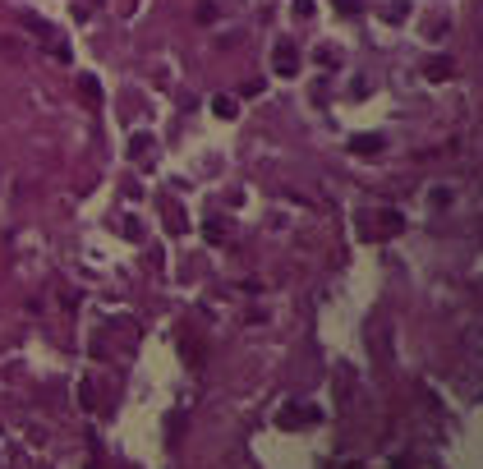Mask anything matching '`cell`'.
Wrapping results in <instances>:
<instances>
[{
	"label": "cell",
	"mask_w": 483,
	"mask_h": 469,
	"mask_svg": "<svg viewBox=\"0 0 483 469\" xmlns=\"http://www.w3.org/2000/svg\"><path fill=\"white\" fill-rule=\"evenodd\" d=\"M217 115H226V120H235V102H221V97H217Z\"/></svg>",
	"instance_id": "cell-1"
}]
</instances>
